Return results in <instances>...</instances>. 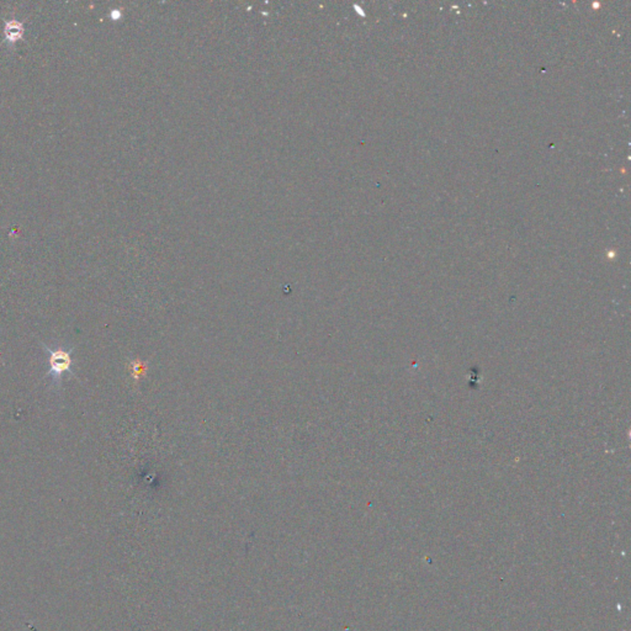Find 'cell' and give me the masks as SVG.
I'll list each match as a JSON object with an SVG mask.
<instances>
[{
  "mask_svg": "<svg viewBox=\"0 0 631 631\" xmlns=\"http://www.w3.org/2000/svg\"><path fill=\"white\" fill-rule=\"evenodd\" d=\"M47 354L48 376L52 379L53 384L59 386V381L64 378L66 373L70 371L72 368V350L66 348L45 347Z\"/></svg>",
  "mask_w": 631,
  "mask_h": 631,
  "instance_id": "cell-1",
  "label": "cell"
}]
</instances>
